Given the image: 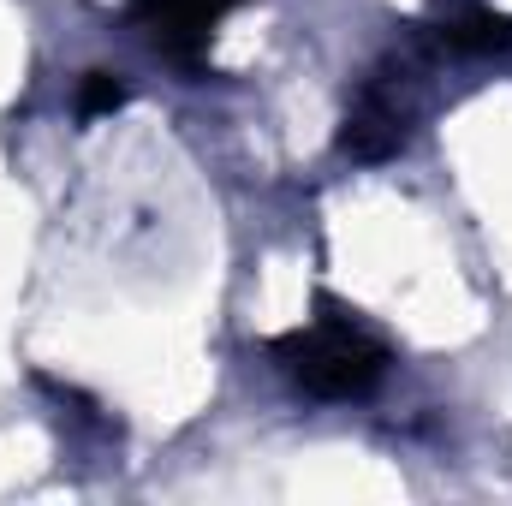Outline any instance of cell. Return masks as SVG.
Masks as SVG:
<instances>
[{
  "instance_id": "obj_1",
  "label": "cell",
  "mask_w": 512,
  "mask_h": 506,
  "mask_svg": "<svg viewBox=\"0 0 512 506\" xmlns=\"http://www.w3.org/2000/svg\"><path fill=\"white\" fill-rule=\"evenodd\" d=\"M274 358H286L292 381H298L304 393H316V399H358V393H370L387 370V352L358 328V322H346V316H328V322H316V328L280 340Z\"/></svg>"
},
{
  "instance_id": "obj_2",
  "label": "cell",
  "mask_w": 512,
  "mask_h": 506,
  "mask_svg": "<svg viewBox=\"0 0 512 506\" xmlns=\"http://www.w3.org/2000/svg\"><path fill=\"white\" fill-rule=\"evenodd\" d=\"M143 12H149V24L161 30V42H173V48H185V42H197L233 0H137Z\"/></svg>"
}]
</instances>
